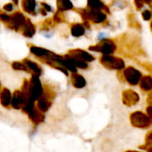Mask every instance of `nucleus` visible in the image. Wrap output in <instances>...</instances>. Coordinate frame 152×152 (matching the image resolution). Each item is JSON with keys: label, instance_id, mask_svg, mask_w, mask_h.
Listing matches in <instances>:
<instances>
[{"label": "nucleus", "instance_id": "1", "mask_svg": "<svg viewBox=\"0 0 152 152\" xmlns=\"http://www.w3.org/2000/svg\"><path fill=\"white\" fill-rule=\"evenodd\" d=\"M129 118L131 125L134 127L140 129H148L152 126V119L142 111H134L131 113Z\"/></svg>", "mask_w": 152, "mask_h": 152}, {"label": "nucleus", "instance_id": "2", "mask_svg": "<svg viewBox=\"0 0 152 152\" xmlns=\"http://www.w3.org/2000/svg\"><path fill=\"white\" fill-rule=\"evenodd\" d=\"M101 63L109 69H114L117 71H122L126 69L125 61L115 55H102L100 58Z\"/></svg>", "mask_w": 152, "mask_h": 152}, {"label": "nucleus", "instance_id": "3", "mask_svg": "<svg viewBox=\"0 0 152 152\" xmlns=\"http://www.w3.org/2000/svg\"><path fill=\"white\" fill-rule=\"evenodd\" d=\"M122 76L125 81L132 86H138L142 77V72L132 66L126 67L124 70H122Z\"/></svg>", "mask_w": 152, "mask_h": 152}, {"label": "nucleus", "instance_id": "4", "mask_svg": "<svg viewBox=\"0 0 152 152\" xmlns=\"http://www.w3.org/2000/svg\"><path fill=\"white\" fill-rule=\"evenodd\" d=\"M117 48H118V45L116 42L113 39H110V38H106L101 41L96 45L91 47L92 50L99 52L102 53L103 55H113V53H116Z\"/></svg>", "mask_w": 152, "mask_h": 152}, {"label": "nucleus", "instance_id": "5", "mask_svg": "<svg viewBox=\"0 0 152 152\" xmlns=\"http://www.w3.org/2000/svg\"><path fill=\"white\" fill-rule=\"evenodd\" d=\"M122 102L127 107L134 106L140 102V95L132 89L124 90L122 93Z\"/></svg>", "mask_w": 152, "mask_h": 152}, {"label": "nucleus", "instance_id": "6", "mask_svg": "<svg viewBox=\"0 0 152 152\" xmlns=\"http://www.w3.org/2000/svg\"><path fill=\"white\" fill-rule=\"evenodd\" d=\"M88 18L94 23H102L107 20V13L102 11L92 10L88 14Z\"/></svg>", "mask_w": 152, "mask_h": 152}, {"label": "nucleus", "instance_id": "7", "mask_svg": "<svg viewBox=\"0 0 152 152\" xmlns=\"http://www.w3.org/2000/svg\"><path fill=\"white\" fill-rule=\"evenodd\" d=\"M139 87L142 91L143 92H151L152 91V77L151 76H142L140 84H139Z\"/></svg>", "mask_w": 152, "mask_h": 152}, {"label": "nucleus", "instance_id": "8", "mask_svg": "<svg viewBox=\"0 0 152 152\" xmlns=\"http://www.w3.org/2000/svg\"><path fill=\"white\" fill-rule=\"evenodd\" d=\"M148 147H152V131L149 132L148 134L146 135V138H145V145L144 146H142V149H145V148H148Z\"/></svg>", "mask_w": 152, "mask_h": 152}, {"label": "nucleus", "instance_id": "9", "mask_svg": "<svg viewBox=\"0 0 152 152\" xmlns=\"http://www.w3.org/2000/svg\"><path fill=\"white\" fill-rule=\"evenodd\" d=\"M142 17L144 20L146 21H149V20H152V12L151 10H144L142 12Z\"/></svg>", "mask_w": 152, "mask_h": 152}, {"label": "nucleus", "instance_id": "10", "mask_svg": "<svg viewBox=\"0 0 152 152\" xmlns=\"http://www.w3.org/2000/svg\"><path fill=\"white\" fill-rule=\"evenodd\" d=\"M134 4H135L137 10H141V9H142V8L144 7L145 3H144L143 1H135V2H134Z\"/></svg>", "mask_w": 152, "mask_h": 152}, {"label": "nucleus", "instance_id": "11", "mask_svg": "<svg viewBox=\"0 0 152 152\" xmlns=\"http://www.w3.org/2000/svg\"><path fill=\"white\" fill-rule=\"evenodd\" d=\"M146 114L148 115V117L152 119V105H149L146 108Z\"/></svg>", "mask_w": 152, "mask_h": 152}, {"label": "nucleus", "instance_id": "12", "mask_svg": "<svg viewBox=\"0 0 152 152\" xmlns=\"http://www.w3.org/2000/svg\"><path fill=\"white\" fill-rule=\"evenodd\" d=\"M147 102L149 103V105H152V93H150L149 96H148V101Z\"/></svg>", "mask_w": 152, "mask_h": 152}, {"label": "nucleus", "instance_id": "13", "mask_svg": "<svg viewBox=\"0 0 152 152\" xmlns=\"http://www.w3.org/2000/svg\"><path fill=\"white\" fill-rule=\"evenodd\" d=\"M144 150H146L147 152H152V147H148V148H145Z\"/></svg>", "mask_w": 152, "mask_h": 152}, {"label": "nucleus", "instance_id": "14", "mask_svg": "<svg viewBox=\"0 0 152 152\" xmlns=\"http://www.w3.org/2000/svg\"><path fill=\"white\" fill-rule=\"evenodd\" d=\"M126 152H141V151H128Z\"/></svg>", "mask_w": 152, "mask_h": 152}]
</instances>
